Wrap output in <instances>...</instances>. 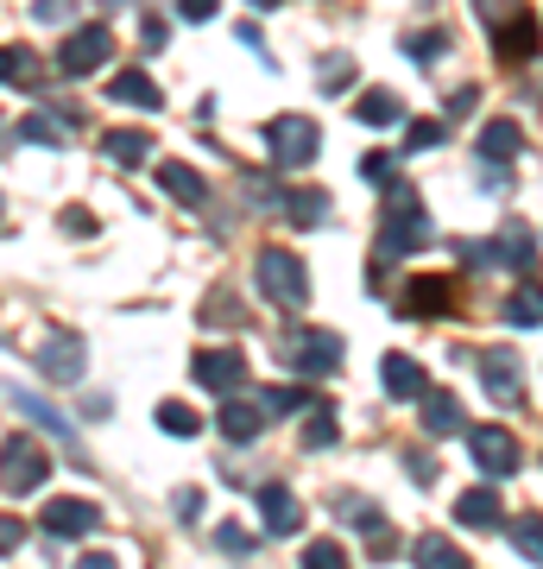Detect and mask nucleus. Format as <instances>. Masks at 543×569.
<instances>
[{"instance_id": "20", "label": "nucleus", "mask_w": 543, "mask_h": 569, "mask_svg": "<svg viewBox=\"0 0 543 569\" xmlns=\"http://www.w3.org/2000/svg\"><path fill=\"white\" fill-rule=\"evenodd\" d=\"M493 51H500L505 63H524L531 51H537V20H531V13H519V20H505L500 32H493Z\"/></svg>"}, {"instance_id": "47", "label": "nucleus", "mask_w": 543, "mask_h": 569, "mask_svg": "<svg viewBox=\"0 0 543 569\" xmlns=\"http://www.w3.org/2000/svg\"><path fill=\"white\" fill-rule=\"evenodd\" d=\"M77 569H121L108 550H89V557H77Z\"/></svg>"}, {"instance_id": "37", "label": "nucleus", "mask_w": 543, "mask_h": 569, "mask_svg": "<svg viewBox=\"0 0 543 569\" xmlns=\"http://www.w3.org/2000/svg\"><path fill=\"white\" fill-rule=\"evenodd\" d=\"M361 178H373V183H385V190H392V183H399V164H392V152H366V159H361Z\"/></svg>"}, {"instance_id": "22", "label": "nucleus", "mask_w": 543, "mask_h": 569, "mask_svg": "<svg viewBox=\"0 0 543 569\" xmlns=\"http://www.w3.org/2000/svg\"><path fill=\"white\" fill-rule=\"evenodd\" d=\"M159 183H164V197H178L183 209H197L202 197H209V183H202L183 159H164V164H159Z\"/></svg>"}, {"instance_id": "34", "label": "nucleus", "mask_w": 543, "mask_h": 569, "mask_svg": "<svg viewBox=\"0 0 543 569\" xmlns=\"http://www.w3.org/2000/svg\"><path fill=\"white\" fill-rule=\"evenodd\" d=\"M58 114H44V108H39V114H26V121H20V140H32V146H58L63 140V133H58Z\"/></svg>"}, {"instance_id": "33", "label": "nucleus", "mask_w": 543, "mask_h": 569, "mask_svg": "<svg viewBox=\"0 0 543 569\" xmlns=\"http://www.w3.org/2000/svg\"><path fill=\"white\" fill-rule=\"evenodd\" d=\"M159 430H171V437H197L202 418L183 406V399H164V406H159Z\"/></svg>"}, {"instance_id": "48", "label": "nucleus", "mask_w": 543, "mask_h": 569, "mask_svg": "<svg viewBox=\"0 0 543 569\" xmlns=\"http://www.w3.org/2000/svg\"><path fill=\"white\" fill-rule=\"evenodd\" d=\"M101 7H108V13H121V7H127V0H101Z\"/></svg>"}, {"instance_id": "6", "label": "nucleus", "mask_w": 543, "mask_h": 569, "mask_svg": "<svg viewBox=\"0 0 543 569\" xmlns=\"http://www.w3.org/2000/svg\"><path fill=\"white\" fill-rule=\"evenodd\" d=\"M108 51H114V32L108 26H77L58 51V70L63 77H95L101 63H108Z\"/></svg>"}, {"instance_id": "16", "label": "nucleus", "mask_w": 543, "mask_h": 569, "mask_svg": "<svg viewBox=\"0 0 543 569\" xmlns=\"http://www.w3.org/2000/svg\"><path fill=\"white\" fill-rule=\"evenodd\" d=\"M462 399L455 392H443V387H430L423 392V437H462Z\"/></svg>"}, {"instance_id": "31", "label": "nucleus", "mask_w": 543, "mask_h": 569, "mask_svg": "<svg viewBox=\"0 0 543 569\" xmlns=\"http://www.w3.org/2000/svg\"><path fill=\"white\" fill-rule=\"evenodd\" d=\"M39 63H32V51H0V82H13V89H39Z\"/></svg>"}, {"instance_id": "29", "label": "nucleus", "mask_w": 543, "mask_h": 569, "mask_svg": "<svg viewBox=\"0 0 543 569\" xmlns=\"http://www.w3.org/2000/svg\"><path fill=\"white\" fill-rule=\"evenodd\" d=\"M284 216H291L298 228H310V222L329 216V197H322V190H291V197H284Z\"/></svg>"}, {"instance_id": "2", "label": "nucleus", "mask_w": 543, "mask_h": 569, "mask_svg": "<svg viewBox=\"0 0 543 569\" xmlns=\"http://www.w3.org/2000/svg\"><path fill=\"white\" fill-rule=\"evenodd\" d=\"M253 284H260L265 305H279V310L310 305V266H303L291 247H260V260H253Z\"/></svg>"}, {"instance_id": "39", "label": "nucleus", "mask_w": 543, "mask_h": 569, "mask_svg": "<svg viewBox=\"0 0 543 569\" xmlns=\"http://www.w3.org/2000/svg\"><path fill=\"white\" fill-rule=\"evenodd\" d=\"M404 146H411V152H430V146H443V121H411Z\"/></svg>"}, {"instance_id": "38", "label": "nucleus", "mask_w": 543, "mask_h": 569, "mask_svg": "<svg viewBox=\"0 0 543 569\" xmlns=\"http://www.w3.org/2000/svg\"><path fill=\"white\" fill-rule=\"evenodd\" d=\"M348 82H354V58H329L322 63V89H329V96H342Z\"/></svg>"}, {"instance_id": "10", "label": "nucleus", "mask_w": 543, "mask_h": 569, "mask_svg": "<svg viewBox=\"0 0 543 569\" xmlns=\"http://www.w3.org/2000/svg\"><path fill=\"white\" fill-rule=\"evenodd\" d=\"M455 279H443V272H423V279H411V291L399 298V310L404 317H449L455 310Z\"/></svg>"}, {"instance_id": "24", "label": "nucleus", "mask_w": 543, "mask_h": 569, "mask_svg": "<svg viewBox=\"0 0 543 569\" xmlns=\"http://www.w3.org/2000/svg\"><path fill=\"white\" fill-rule=\"evenodd\" d=\"M411 563L418 569H467V557H462V545H449V538H430V531H423L418 545H411Z\"/></svg>"}, {"instance_id": "18", "label": "nucleus", "mask_w": 543, "mask_h": 569, "mask_svg": "<svg viewBox=\"0 0 543 569\" xmlns=\"http://www.w3.org/2000/svg\"><path fill=\"white\" fill-rule=\"evenodd\" d=\"M455 519L474 526V531H493V526H505V507H500V493L493 488H467L462 500H455Z\"/></svg>"}, {"instance_id": "49", "label": "nucleus", "mask_w": 543, "mask_h": 569, "mask_svg": "<svg viewBox=\"0 0 543 569\" xmlns=\"http://www.w3.org/2000/svg\"><path fill=\"white\" fill-rule=\"evenodd\" d=\"M253 7H279V0H253Z\"/></svg>"}, {"instance_id": "14", "label": "nucleus", "mask_w": 543, "mask_h": 569, "mask_svg": "<svg viewBox=\"0 0 543 569\" xmlns=\"http://www.w3.org/2000/svg\"><path fill=\"white\" fill-rule=\"evenodd\" d=\"M7 399H13V406H20L26 418H39V425L51 430V437H58V443L70 449V456H77V425H70V418H63V411L51 406V399H39L32 387H7Z\"/></svg>"}, {"instance_id": "46", "label": "nucleus", "mask_w": 543, "mask_h": 569, "mask_svg": "<svg viewBox=\"0 0 543 569\" xmlns=\"http://www.w3.org/2000/svg\"><path fill=\"white\" fill-rule=\"evenodd\" d=\"M140 39H145V51H159V44L171 39V32H164V20H159V13H145V32H140Z\"/></svg>"}, {"instance_id": "12", "label": "nucleus", "mask_w": 543, "mask_h": 569, "mask_svg": "<svg viewBox=\"0 0 543 569\" xmlns=\"http://www.w3.org/2000/svg\"><path fill=\"white\" fill-rule=\"evenodd\" d=\"M253 500H260V519H265V531H272V538H291V531L303 526V507L291 500V488H284V481H260V488H253Z\"/></svg>"}, {"instance_id": "13", "label": "nucleus", "mask_w": 543, "mask_h": 569, "mask_svg": "<svg viewBox=\"0 0 543 569\" xmlns=\"http://www.w3.org/2000/svg\"><path fill=\"white\" fill-rule=\"evenodd\" d=\"M481 380H486V392H493L500 406H519L524 399V367L512 361V348H486L481 355Z\"/></svg>"}, {"instance_id": "25", "label": "nucleus", "mask_w": 543, "mask_h": 569, "mask_svg": "<svg viewBox=\"0 0 543 569\" xmlns=\"http://www.w3.org/2000/svg\"><path fill=\"white\" fill-rule=\"evenodd\" d=\"M493 260L531 272V266H537V241H531V228H505L500 241H493Z\"/></svg>"}, {"instance_id": "26", "label": "nucleus", "mask_w": 543, "mask_h": 569, "mask_svg": "<svg viewBox=\"0 0 543 569\" xmlns=\"http://www.w3.org/2000/svg\"><path fill=\"white\" fill-rule=\"evenodd\" d=\"M404 108H399V96L392 89H366L361 102H354V121H366V127H392Z\"/></svg>"}, {"instance_id": "40", "label": "nucleus", "mask_w": 543, "mask_h": 569, "mask_svg": "<svg viewBox=\"0 0 543 569\" xmlns=\"http://www.w3.org/2000/svg\"><path fill=\"white\" fill-rule=\"evenodd\" d=\"M474 13L486 26H505V20H519V0H474Z\"/></svg>"}, {"instance_id": "17", "label": "nucleus", "mask_w": 543, "mask_h": 569, "mask_svg": "<svg viewBox=\"0 0 543 569\" xmlns=\"http://www.w3.org/2000/svg\"><path fill=\"white\" fill-rule=\"evenodd\" d=\"M380 380H385V392H392V399H423V392H430V380H423V367L411 361V355H385Z\"/></svg>"}, {"instance_id": "21", "label": "nucleus", "mask_w": 543, "mask_h": 569, "mask_svg": "<svg viewBox=\"0 0 543 569\" xmlns=\"http://www.w3.org/2000/svg\"><path fill=\"white\" fill-rule=\"evenodd\" d=\"M108 96H114V102H127V108H164V89L145 77V70H121V77L108 82Z\"/></svg>"}, {"instance_id": "28", "label": "nucleus", "mask_w": 543, "mask_h": 569, "mask_svg": "<svg viewBox=\"0 0 543 569\" xmlns=\"http://www.w3.org/2000/svg\"><path fill=\"white\" fill-rule=\"evenodd\" d=\"M505 323H512V329L543 323V291H537V284H519V291L505 298Z\"/></svg>"}, {"instance_id": "19", "label": "nucleus", "mask_w": 543, "mask_h": 569, "mask_svg": "<svg viewBox=\"0 0 543 569\" xmlns=\"http://www.w3.org/2000/svg\"><path fill=\"white\" fill-rule=\"evenodd\" d=\"M101 152L133 171V164L152 159V133H140V127H108V133H101Z\"/></svg>"}, {"instance_id": "15", "label": "nucleus", "mask_w": 543, "mask_h": 569, "mask_svg": "<svg viewBox=\"0 0 543 569\" xmlns=\"http://www.w3.org/2000/svg\"><path fill=\"white\" fill-rule=\"evenodd\" d=\"M260 430H265V406H253V399H228L215 411V437H228V443H253Z\"/></svg>"}, {"instance_id": "3", "label": "nucleus", "mask_w": 543, "mask_h": 569, "mask_svg": "<svg viewBox=\"0 0 543 569\" xmlns=\"http://www.w3.org/2000/svg\"><path fill=\"white\" fill-rule=\"evenodd\" d=\"M51 481V456H44L39 437H26V430H13L7 443H0V488H7V500H32V493Z\"/></svg>"}, {"instance_id": "9", "label": "nucleus", "mask_w": 543, "mask_h": 569, "mask_svg": "<svg viewBox=\"0 0 543 569\" xmlns=\"http://www.w3.org/2000/svg\"><path fill=\"white\" fill-rule=\"evenodd\" d=\"M39 526L51 531V538H89V531L101 526V507L95 500H70V493H58V500L39 512Z\"/></svg>"}, {"instance_id": "35", "label": "nucleus", "mask_w": 543, "mask_h": 569, "mask_svg": "<svg viewBox=\"0 0 543 569\" xmlns=\"http://www.w3.org/2000/svg\"><path fill=\"white\" fill-rule=\"evenodd\" d=\"M303 569H348V550L335 538H316V545L303 550Z\"/></svg>"}, {"instance_id": "23", "label": "nucleus", "mask_w": 543, "mask_h": 569, "mask_svg": "<svg viewBox=\"0 0 543 569\" xmlns=\"http://www.w3.org/2000/svg\"><path fill=\"white\" fill-rule=\"evenodd\" d=\"M519 152H524L519 121H486V133H481V159H486V164H512Z\"/></svg>"}, {"instance_id": "5", "label": "nucleus", "mask_w": 543, "mask_h": 569, "mask_svg": "<svg viewBox=\"0 0 543 569\" xmlns=\"http://www.w3.org/2000/svg\"><path fill=\"white\" fill-rule=\"evenodd\" d=\"M265 152H272V164H284V171L310 164L322 152L316 121H303V114H279V121H265Z\"/></svg>"}, {"instance_id": "32", "label": "nucleus", "mask_w": 543, "mask_h": 569, "mask_svg": "<svg viewBox=\"0 0 543 569\" xmlns=\"http://www.w3.org/2000/svg\"><path fill=\"white\" fill-rule=\"evenodd\" d=\"M443 51H449V32H436V26H423V32H404V58L430 63V58H443Z\"/></svg>"}, {"instance_id": "45", "label": "nucleus", "mask_w": 543, "mask_h": 569, "mask_svg": "<svg viewBox=\"0 0 543 569\" xmlns=\"http://www.w3.org/2000/svg\"><path fill=\"white\" fill-rule=\"evenodd\" d=\"M63 228H70V234H95V216H89V209H63Z\"/></svg>"}, {"instance_id": "44", "label": "nucleus", "mask_w": 543, "mask_h": 569, "mask_svg": "<svg viewBox=\"0 0 543 569\" xmlns=\"http://www.w3.org/2000/svg\"><path fill=\"white\" fill-rule=\"evenodd\" d=\"M474 108H481V89H474V82H467V89H455V96H449V114H474Z\"/></svg>"}, {"instance_id": "30", "label": "nucleus", "mask_w": 543, "mask_h": 569, "mask_svg": "<svg viewBox=\"0 0 543 569\" xmlns=\"http://www.w3.org/2000/svg\"><path fill=\"white\" fill-rule=\"evenodd\" d=\"M512 545H519L531 563H543V512H524V519H512Z\"/></svg>"}, {"instance_id": "11", "label": "nucleus", "mask_w": 543, "mask_h": 569, "mask_svg": "<svg viewBox=\"0 0 543 569\" xmlns=\"http://www.w3.org/2000/svg\"><path fill=\"white\" fill-rule=\"evenodd\" d=\"M197 380L209 392L247 387V355H241V348H202V355H197Z\"/></svg>"}, {"instance_id": "42", "label": "nucleus", "mask_w": 543, "mask_h": 569, "mask_svg": "<svg viewBox=\"0 0 543 569\" xmlns=\"http://www.w3.org/2000/svg\"><path fill=\"white\" fill-rule=\"evenodd\" d=\"M178 13H183V20H215V13H222V0H178Z\"/></svg>"}, {"instance_id": "1", "label": "nucleus", "mask_w": 543, "mask_h": 569, "mask_svg": "<svg viewBox=\"0 0 543 569\" xmlns=\"http://www.w3.org/2000/svg\"><path fill=\"white\" fill-rule=\"evenodd\" d=\"M423 241H430V216H423L418 190L411 183H392L385 190V216H380V266L411 253V247H423Z\"/></svg>"}, {"instance_id": "4", "label": "nucleus", "mask_w": 543, "mask_h": 569, "mask_svg": "<svg viewBox=\"0 0 543 569\" xmlns=\"http://www.w3.org/2000/svg\"><path fill=\"white\" fill-rule=\"evenodd\" d=\"M279 361L291 373H310V380H329L342 367V336L335 329H284L279 336Z\"/></svg>"}, {"instance_id": "7", "label": "nucleus", "mask_w": 543, "mask_h": 569, "mask_svg": "<svg viewBox=\"0 0 543 569\" xmlns=\"http://www.w3.org/2000/svg\"><path fill=\"white\" fill-rule=\"evenodd\" d=\"M467 456L481 462V475H519V437L500 430V425L467 430Z\"/></svg>"}, {"instance_id": "36", "label": "nucleus", "mask_w": 543, "mask_h": 569, "mask_svg": "<svg viewBox=\"0 0 543 569\" xmlns=\"http://www.w3.org/2000/svg\"><path fill=\"white\" fill-rule=\"evenodd\" d=\"M32 20L39 26H70L77 20V0H32Z\"/></svg>"}, {"instance_id": "27", "label": "nucleus", "mask_w": 543, "mask_h": 569, "mask_svg": "<svg viewBox=\"0 0 543 569\" xmlns=\"http://www.w3.org/2000/svg\"><path fill=\"white\" fill-rule=\"evenodd\" d=\"M335 437H342V425H335V411L316 399V406L303 411V449H335Z\"/></svg>"}, {"instance_id": "8", "label": "nucleus", "mask_w": 543, "mask_h": 569, "mask_svg": "<svg viewBox=\"0 0 543 569\" xmlns=\"http://www.w3.org/2000/svg\"><path fill=\"white\" fill-rule=\"evenodd\" d=\"M82 367H89V342H82V336H51V342L39 348V373L58 380V387H77Z\"/></svg>"}, {"instance_id": "41", "label": "nucleus", "mask_w": 543, "mask_h": 569, "mask_svg": "<svg viewBox=\"0 0 543 569\" xmlns=\"http://www.w3.org/2000/svg\"><path fill=\"white\" fill-rule=\"evenodd\" d=\"M20 538H26V526H20V519H7V512H0V557H13V550H20Z\"/></svg>"}, {"instance_id": "43", "label": "nucleus", "mask_w": 543, "mask_h": 569, "mask_svg": "<svg viewBox=\"0 0 543 569\" xmlns=\"http://www.w3.org/2000/svg\"><path fill=\"white\" fill-rule=\"evenodd\" d=\"M215 545H222V550H228V557H241V550H247V545H253V538H247V531H241V526H222V531H215Z\"/></svg>"}]
</instances>
